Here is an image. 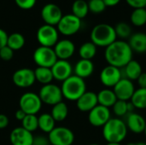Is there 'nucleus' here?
<instances>
[{
	"label": "nucleus",
	"mask_w": 146,
	"mask_h": 145,
	"mask_svg": "<svg viewBox=\"0 0 146 145\" xmlns=\"http://www.w3.org/2000/svg\"><path fill=\"white\" fill-rule=\"evenodd\" d=\"M117 38L115 27L110 24L101 23L96 25L91 32V42L96 46L108 47Z\"/></svg>",
	"instance_id": "7ed1b4c3"
},
{
	"label": "nucleus",
	"mask_w": 146,
	"mask_h": 145,
	"mask_svg": "<svg viewBox=\"0 0 146 145\" xmlns=\"http://www.w3.org/2000/svg\"><path fill=\"white\" fill-rule=\"evenodd\" d=\"M112 108H113L114 114L118 117H122V116H125L128 114L127 102H126V101L117 100Z\"/></svg>",
	"instance_id": "f704fd0d"
},
{
	"label": "nucleus",
	"mask_w": 146,
	"mask_h": 145,
	"mask_svg": "<svg viewBox=\"0 0 146 145\" xmlns=\"http://www.w3.org/2000/svg\"><path fill=\"white\" fill-rule=\"evenodd\" d=\"M34 75L36 81L39 82L43 85L50 84L51 81L54 79L51 69L49 68L38 67L34 70Z\"/></svg>",
	"instance_id": "393cba45"
},
{
	"label": "nucleus",
	"mask_w": 146,
	"mask_h": 145,
	"mask_svg": "<svg viewBox=\"0 0 146 145\" xmlns=\"http://www.w3.org/2000/svg\"><path fill=\"white\" fill-rule=\"evenodd\" d=\"M122 78L121 69L110 65L104 67L100 73V81L107 88L114 87Z\"/></svg>",
	"instance_id": "f8f14e48"
},
{
	"label": "nucleus",
	"mask_w": 146,
	"mask_h": 145,
	"mask_svg": "<svg viewBox=\"0 0 146 145\" xmlns=\"http://www.w3.org/2000/svg\"><path fill=\"white\" fill-rule=\"evenodd\" d=\"M127 130L133 133L140 134L145 132L146 126L145 119L139 114L133 112L127 115V121L125 122Z\"/></svg>",
	"instance_id": "6ab92c4d"
},
{
	"label": "nucleus",
	"mask_w": 146,
	"mask_h": 145,
	"mask_svg": "<svg viewBox=\"0 0 146 145\" xmlns=\"http://www.w3.org/2000/svg\"><path fill=\"white\" fill-rule=\"evenodd\" d=\"M74 75L85 79L89 78L94 72V64L92 60L80 59L78 61L74 68Z\"/></svg>",
	"instance_id": "412c9836"
},
{
	"label": "nucleus",
	"mask_w": 146,
	"mask_h": 145,
	"mask_svg": "<svg viewBox=\"0 0 146 145\" xmlns=\"http://www.w3.org/2000/svg\"><path fill=\"white\" fill-rule=\"evenodd\" d=\"M104 3H105L106 7H113V6H115L117 5L121 0H103Z\"/></svg>",
	"instance_id": "a18cd8bd"
},
{
	"label": "nucleus",
	"mask_w": 146,
	"mask_h": 145,
	"mask_svg": "<svg viewBox=\"0 0 146 145\" xmlns=\"http://www.w3.org/2000/svg\"><path fill=\"white\" fill-rule=\"evenodd\" d=\"M25 44V38L22 34L19 32H14L9 35L7 46L9 47L12 50H19Z\"/></svg>",
	"instance_id": "7c9ffc66"
},
{
	"label": "nucleus",
	"mask_w": 146,
	"mask_h": 145,
	"mask_svg": "<svg viewBox=\"0 0 146 145\" xmlns=\"http://www.w3.org/2000/svg\"><path fill=\"white\" fill-rule=\"evenodd\" d=\"M133 51L137 53L146 52V33L136 32L131 35L128 42Z\"/></svg>",
	"instance_id": "4be33fe9"
},
{
	"label": "nucleus",
	"mask_w": 146,
	"mask_h": 145,
	"mask_svg": "<svg viewBox=\"0 0 146 145\" xmlns=\"http://www.w3.org/2000/svg\"><path fill=\"white\" fill-rule=\"evenodd\" d=\"M19 106L27 115H35L39 112L42 108V102L38 94L33 92H26L19 101Z\"/></svg>",
	"instance_id": "9d476101"
},
{
	"label": "nucleus",
	"mask_w": 146,
	"mask_h": 145,
	"mask_svg": "<svg viewBox=\"0 0 146 145\" xmlns=\"http://www.w3.org/2000/svg\"><path fill=\"white\" fill-rule=\"evenodd\" d=\"M123 73H124V76H125L123 78L128 79L132 81L137 80L138 78L143 73L142 66L140 65V63L138 61L133 59L123 68Z\"/></svg>",
	"instance_id": "5701e85b"
},
{
	"label": "nucleus",
	"mask_w": 146,
	"mask_h": 145,
	"mask_svg": "<svg viewBox=\"0 0 146 145\" xmlns=\"http://www.w3.org/2000/svg\"><path fill=\"white\" fill-rule=\"evenodd\" d=\"M89 12L88 3L85 0H75L72 5V14L79 19L85 18Z\"/></svg>",
	"instance_id": "c756f323"
},
{
	"label": "nucleus",
	"mask_w": 146,
	"mask_h": 145,
	"mask_svg": "<svg viewBox=\"0 0 146 145\" xmlns=\"http://www.w3.org/2000/svg\"><path fill=\"white\" fill-rule=\"evenodd\" d=\"M21 123L22 127L32 133L38 128V117L35 115H27Z\"/></svg>",
	"instance_id": "473e14b6"
},
{
	"label": "nucleus",
	"mask_w": 146,
	"mask_h": 145,
	"mask_svg": "<svg viewBox=\"0 0 146 145\" xmlns=\"http://www.w3.org/2000/svg\"><path fill=\"white\" fill-rule=\"evenodd\" d=\"M63 16L61 8L55 3L45 4L41 10V17L46 25L57 26L60 20Z\"/></svg>",
	"instance_id": "ddd939ff"
},
{
	"label": "nucleus",
	"mask_w": 146,
	"mask_h": 145,
	"mask_svg": "<svg viewBox=\"0 0 146 145\" xmlns=\"http://www.w3.org/2000/svg\"><path fill=\"white\" fill-rule=\"evenodd\" d=\"M9 125V118L3 114H0V129H4Z\"/></svg>",
	"instance_id": "79ce46f5"
},
{
	"label": "nucleus",
	"mask_w": 146,
	"mask_h": 145,
	"mask_svg": "<svg viewBox=\"0 0 146 145\" xmlns=\"http://www.w3.org/2000/svg\"><path fill=\"white\" fill-rule=\"evenodd\" d=\"M8 37L9 35L7 34V32L3 29L0 28V50L7 45Z\"/></svg>",
	"instance_id": "a19ab883"
},
{
	"label": "nucleus",
	"mask_w": 146,
	"mask_h": 145,
	"mask_svg": "<svg viewBox=\"0 0 146 145\" xmlns=\"http://www.w3.org/2000/svg\"><path fill=\"white\" fill-rule=\"evenodd\" d=\"M89 145H99V144H89Z\"/></svg>",
	"instance_id": "8fccbe9b"
},
{
	"label": "nucleus",
	"mask_w": 146,
	"mask_h": 145,
	"mask_svg": "<svg viewBox=\"0 0 146 145\" xmlns=\"http://www.w3.org/2000/svg\"><path fill=\"white\" fill-rule=\"evenodd\" d=\"M98 104V95L92 91H86L77 101L76 106L81 112H90Z\"/></svg>",
	"instance_id": "aec40b11"
},
{
	"label": "nucleus",
	"mask_w": 146,
	"mask_h": 145,
	"mask_svg": "<svg viewBox=\"0 0 146 145\" xmlns=\"http://www.w3.org/2000/svg\"><path fill=\"white\" fill-rule=\"evenodd\" d=\"M57 31L64 36H72L77 33L81 27V20L73 14L65 15L57 24Z\"/></svg>",
	"instance_id": "1a4fd4ad"
},
{
	"label": "nucleus",
	"mask_w": 146,
	"mask_h": 145,
	"mask_svg": "<svg viewBox=\"0 0 146 145\" xmlns=\"http://www.w3.org/2000/svg\"><path fill=\"white\" fill-rule=\"evenodd\" d=\"M48 139L51 145H72L74 141V134L68 127L57 126L49 133Z\"/></svg>",
	"instance_id": "6e6552de"
},
{
	"label": "nucleus",
	"mask_w": 146,
	"mask_h": 145,
	"mask_svg": "<svg viewBox=\"0 0 146 145\" xmlns=\"http://www.w3.org/2000/svg\"><path fill=\"white\" fill-rule=\"evenodd\" d=\"M135 90L136 89L133 81L126 78H122L113 87V91L117 97V100H122L126 102L131 100Z\"/></svg>",
	"instance_id": "2eb2a0df"
},
{
	"label": "nucleus",
	"mask_w": 146,
	"mask_h": 145,
	"mask_svg": "<svg viewBox=\"0 0 146 145\" xmlns=\"http://www.w3.org/2000/svg\"><path fill=\"white\" fill-rule=\"evenodd\" d=\"M37 40L40 46L53 48L58 42V31L53 26L43 25L37 31Z\"/></svg>",
	"instance_id": "0eeeda50"
},
{
	"label": "nucleus",
	"mask_w": 146,
	"mask_h": 145,
	"mask_svg": "<svg viewBox=\"0 0 146 145\" xmlns=\"http://www.w3.org/2000/svg\"><path fill=\"white\" fill-rule=\"evenodd\" d=\"M127 4L133 9L145 8L146 0H126Z\"/></svg>",
	"instance_id": "58836bf2"
},
{
	"label": "nucleus",
	"mask_w": 146,
	"mask_h": 145,
	"mask_svg": "<svg viewBox=\"0 0 146 145\" xmlns=\"http://www.w3.org/2000/svg\"><path fill=\"white\" fill-rule=\"evenodd\" d=\"M53 49L58 60L68 61L74 54L75 45L69 39H62L56 44Z\"/></svg>",
	"instance_id": "a211bd4d"
},
{
	"label": "nucleus",
	"mask_w": 146,
	"mask_h": 145,
	"mask_svg": "<svg viewBox=\"0 0 146 145\" xmlns=\"http://www.w3.org/2000/svg\"><path fill=\"white\" fill-rule=\"evenodd\" d=\"M127 145H146V143L145 142H139V143H129Z\"/></svg>",
	"instance_id": "49530a36"
},
{
	"label": "nucleus",
	"mask_w": 146,
	"mask_h": 145,
	"mask_svg": "<svg viewBox=\"0 0 146 145\" xmlns=\"http://www.w3.org/2000/svg\"><path fill=\"white\" fill-rule=\"evenodd\" d=\"M33 145H50V142L46 137L38 135V136L33 137Z\"/></svg>",
	"instance_id": "ea45409f"
},
{
	"label": "nucleus",
	"mask_w": 146,
	"mask_h": 145,
	"mask_svg": "<svg viewBox=\"0 0 146 145\" xmlns=\"http://www.w3.org/2000/svg\"><path fill=\"white\" fill-rule=\"evenodd\" d=\"M115 31L117 37L121 38H130L132 34V28L131 26L126 22H119L116 24L115 27Z\"/></svg>",
	"instance_id": "72a5a7b5"
},
{
	"label": "nucleus",
	"mask_w": 146,
	"mask_h": 145,
	"mask_svg": "<svg viewBox=\"0 0 146 145\" xmlns=\"http://www.w3.org/2000/svg\"><path fill=\"white\" fill-rule=\"evenodd\" d=\"M89 11L94 14H100L104 11L106 5L103 0H90L88 3Z\"/></svg>",
	"instance_id": "c9c22d12"
},
{
	"label": "nucleus",
	"mask_w": 146,
	"mask_h": 145,
	"mask_svg": "<svg viewBox=\"0 0 146 145\" xmlns=\"http://www.w3.org/2000/svg\"><path fill=\"white\" fill-rule=\"evenodd\" d=\"M111 118V112L109 108L98 104L88 115L89 123L95 127H103Z\"/></svg>",
	"instance_id": "9b49d317"
},
{
	"label": "nucleus",
	"mask_w": 146,
	"mask_h": 145,
	"mask_svg": "<svg viewBox=\"0 0 146 145\" xmlns=\"http://www.w3.org/2000/svg\"><path fill=\"white\" fill-rule=\"evenodd\" d=\"M126 123L120 118H110L103 126V137L107 143L121 144L127 135Z\"/></svg>",
	"instance_id": "f03ea898"
},
{
	"label": "nucleus",
	"mask_w": 146,
	"mask_h": 145,
	"mask_svg": "<svg viewBox=\"0 0 146 145\" xmlns=\"http://www.w3.org/2000/svg\"><path fill=\"white\" fill-rule=\"evenodd\" d=\"M139 88H146V73H142L137 79Z\"/></svg>",
	"instance_id": "37998d69"
},
{
	"label": "nucleus",
	"mask_w": 146,
	"mask_h": 145,
	"mask_svg": "<svg viewBox=\"0 0 146 145\" xmlns=\"http://www.w3.org/2000/svg\"><path fill=\"white\" fill-rule=\"evenodd\" d=\"M50 115L55 120V121H58V122L63 121L68 117V105L63 102L56 103V105L52 106Z\"/></svg>",
	"instance_id": "bb28decb"
},
{
	"label": "nucleus",
	"mask_w": 146,
	"mask_h": 145,
	"mask_svg": "<svg viewBox=\"0 0 146 145\" xmlns=\"http://www.w3.org/2000/svg\"><path fill=\"white\" fill-rule=\"evenodd\" d=\"M61 90L67 100L77 101L86 91V85L83 79L74 74L62 82Z\"/></svg>",
	"instance_id": "20e7f679"
},
{
	"label": "nucleus",
	"mask_w": 146,
	"mask_h": 145,
	"mask_svg": "<svg viewBox=\"0 0 146 145\" xmlns=\"http://www.w3.org/2000/svg\"><path fill=\"white\" fill-rule=\"evenodd\" d=\"M145 132V136H146V126H145V132Z\"/></svg>",
	"instance_id": "09e8293b"
},
{
	"label": "nucleus",
	"mask_w": 146,
	"mask_h": 145,
	"mask_svg": "<svg viewBox=\"0 0 146 145\" xmlns=\"http://www.w3.org/2000/svg\"><path fill=\"white\" fill-rule=\"evenodd\" d=\"M38 128L45 133L49 134L56 127V121L50 114H42L40 116L38 117Z\"/></svg>",
	"instance_id": "a878e982"
},
{
	"label": "nucleus",
	"mask_w": 146,
	"mask_h": 145,
	"mask_svg": "<svg viewBox=\"0 0 146 145\" xmlns=\"http://www.w3.org/2000/svg\"><path fill=\"white\" fill-rule=\"evenodd\" d=\"M34 62L38 67L50 68L58 60L53 48L39 46L38 47L33 55Z\"/></svg>",
	"instance_id": "39448f33"
},
{
	"label": "nucleus",
	"mask_w": 146,
	"mask_h": 145,
	"mask_svg": "<svg viewBox=\"0 0 146 145\" xmlns=\"http://www.w3.org/2000/svg\"><path fill=\"white\" fill-rule=\"evenodd\" d=\"M12 80L13 83L20 88L30 87L36 81L34 70L27 68H20L13 73Z\"/></svg>",
	"instance_id": "4468645a"
},
{
	"label": "nucleus",
	"mask_w": 146,
	"mask_h": 145,
	"mask_svg": "<svg viewBox=\"0 0 146 145\" xmlns=\"http://www.w3.org/2000/svg\"><path fill=\"white\" fill-rule=\"evenodd\" d=\"M98 102L99 105L104 106L106 108L113 107L115 102L117 101V97L113 90L110 88L104 89L100 91L98 94Z\"/></svg>",
	"instance_id": "b1692460"
},
{
	"label": "nucleus",
	"mask_w": 146,
	"mask_h": 145,
	"mask_svg": "<svg viewBox=\"0 0 146 145\" xmlns=\"http://www.w3.org/2000/svg\"><path fill=\"white\" fill-rule=\"evenodd\" d=\"M131 103L135 109H146V88L136 89L132 98Z\"/></svg>",
	"instance_id": "cd10ccee"
},
{
	"label": "nucleus",
	"mask_w": 146,
	"mask_h": 145,
	"mask_svg": "<svg viewBox=\"0 0 146 145\" xmlns=\"http://www.w3.org/2000/svg\"><path fill=\"white\" fill-rule=\"evenodd\" d=\"M37 0H15L16 5L22 9H31L36 4Z\"/></svg>",
	"instance_id": "e433bc0d"
},
{
	"label": "nucleus",
	"mask_w": 146,
	"mask_h": 145,
	"mask_svg": "<svg viewBox=\"0 0 146 145\" xmlns=\"http://www.w3.org/2000/svg\"><path fill=\"white\" fill-rule=\"evenodd\" d=\"M133 51L129 44L124 40H115L113 44L106 47L104 57L109 65L123 68L133 60Z\"/></svg>",
	"instance_id": "f257e3e1"
},
{
	"label": "nucleus",
	"mask_w": 146,
	"mask_h": 145,
	"mask_svg": "<svg viewBox=\"0 0 146 145\" xmlns=\"http://www.w3.org/2000/svg\"><path fill=\"white\" fill-rule=\"evenodd\" d=\"M26 115H27V114L23 110H21V109L15 112V118L20 121H22L24 120V118L26 117Z\"/></svg>",
	"instance_id": "c03bdc74"
},
{
	"label": "nucleus",
	"mask_w": 146,
	"mask_h": 145,
	"mask_svg": "<svg viewBox=\"0 0 146 145\" xmlns=\"http://www.w3.org/2000/svg\"><path fill=\"white\" fill-rule=\"evenodd\" d=\"M38 97L42 103H45L50 106H54L56 103L62 102V100L63 97L61 87L51 83L44 85L40 88Z\"/></svg>",
	"instance_id": "423d86ee"
},
{
	"label": "nucleus",
	"mask_w": 146,
	"mask_h": 145,
	"mask_svg": "<svg viewBox=\"0 0 146 145\" xmlns=\"http://www.w3.org/2000/svg\"><path fill=\"white\" fill-rule=\"evenodd\" d=\"M106 145H121V144H116V143H108Z\"/></svg>",
	"instance_id": "de8ad7c7"
},
{
	"label": "nucleus",
	"mask_w": 146,
	"mask_h": 145,
	"mask_svg": "<svg viewBox=\"0 0 146 145\" xmlns=\"http://www.w3.org/2000/svg\"><path fill=\"white\" fill-rule=\"evenodd\" d=\"M33 135L22 126L12 130L9 135V140L12 145H33Z\"/></svg>",
	"instance_id": "f3484780"
},
{
	"label": "nucleus",
	"mask_w": 146,
	"mask_h": 145,
	"mask_svg": "<svg viewBox=\"0 0 146 145\" xmlns=\"http://www.w3.org/2000/svg\"><path fill=\"white\" fill-rule=\"evenodd\" d=\"M130 20L133 25L135 26H142L146 24V9L139 8L134 9L132 12Z\"/></svg>",
	"instance_id": "2f4dec72"
},
{
	"label": "nucleus",
	"mask_w": 146,
	"mask_h": 145,
	"mask_svg": "<svg viewBox=\"0 0 146 145\" xmlns=\"http://www.w3.org/2000/svg\"><path fill=\"white\" fill-rule=\"evenodd\" d=\"M53 78L58 81L63 82L73 75V67L67 60H57L56 62L50 68Z\"/></svg>",
	"instance_id": "dca6fc26"
},
{
	"label": "nucleus",
	"mask_w": 146,
	"mask_h": 145,
	"mask_svg": "<svg viewBox=\"0 0 146 145\" xmlns=\"http://www.w3.org/2000/svg\"><path fill=\"white\" fill-rule=\"evenodd\" d=\"M14 56V50L7 45L0 50V58L3 61H9Z\"/></svg>",
	"instance_id": "4c0bfd02"
},
{
	"label": "nucleus",
	"mask_w": 146,
	"mask_h": 145,
	"mask_svg": "<svg viewBox=\"0 0 146 145\" xmlns=\"http://www.w3.org/2000/svg\"><path fill=\"white\" fill-rule=\"evenodd\" d=\"M97 54V46L92 42H86L79 49V55L81 59L92 60Z\"/></svg>",
	"instance_id": "c85d7f7f"
}]
</instances>
